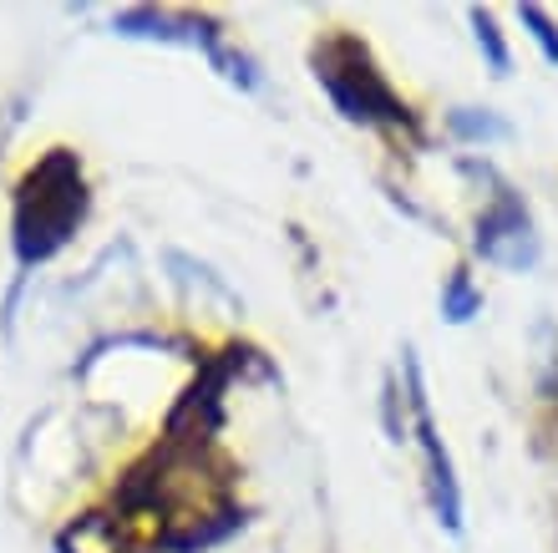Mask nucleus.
Segmentation results:
<instances>
[{"label":"nucleus","mask_w":558,"mask_h":553,"mask_svg":"<svg viewBox=\"0 0 558 553\" xmlns=\"http://www.w3.org/2000/svg\"><path fill=\"white\" fill-rule=\"evenodd\" d=\"M472 254L502 275H529L544 260V239H538V224H533L529 199L513 189V183H498L487 193V204L477 208L472 219Z\"/></svg>","instance_id":"3"},{"label":"nucleus","mask_w":558,"mask_h":553,"mask_svg":"<svg viewBox=\"0 0 558 553\" xmlns=\"http://www.w3.org/2000/svg\"><path fill=\"white\" fill-rule=\"evenodd\" d=\"M538 392H544V401H558V361L548 365V376H544V386H538Z\"/></svg>","instance_id":"10"},{"label":"nucleus","mask_w":558,"mask_h":553,"mask_svg":"<svg viewBox=\"0 0 558 553\" xmlns=\"http://www.w3.org/2000/svg\"><path fill=\"white\" fill-rule=\"evenodd\" d=\"M441 321L447 325H468V321H477L483 315V305H487V294H483V285L472 279V269L468 264H457V269H447V279H441Z\"/></svg>","instance_id":"7"},{"label":"nucleus","mask_w":558,"mask_h":553,"mask_svg":"<svg viewBox=\"0 0 558 553\" xmlns=\"http://www.w3.org/2000/svg\"><path fill=\"white\" fill-rule=\"evenodd\" d=\"M92 214V189L72 147H51L15 189L11 244L21 264H46L72 244V233Z\"/></svg>","instance_id":"1"},{"label":"nucleus","mask_w":558,"mask_h":553,"mask_svg":"<svg viewBox=\"0 0 558 553\" xmlns=\"http://www.w3.org/2000/svg\"><path fill=\"white\" fill-rule=\"evenodd\" d=\"M310 67H315V82L325 87V97L336 103V112L345 122L386 128V132H416L412 103L386 82V72L371 57V46L355 31H325L315 41V51H310Z\"/></svg>","instance_id":"2"},{"label":"nucleus","mask_w":558,"mask_h":553,"mask_svg":"<svg viewBox=\"0 0 558 553\" xmlns=\"http://www.w3.org/2000/svg\"><path fill=\"white\" fill-rule=\"evenodd\" d=\"M518 21H523V31L533 36V46H538V57L548 61V67H558V21L544 11V5H518Z\"/></svg>","instance_id":"9"},{"label":"nucleus","mask_w":558,"mask_h":553,"mask_svg":"<svg viewBox=\"0 0 558 553\" xmlns=\"http://www.w3.org/2000/svg\"><path fill=\"white\" fill-rule=\"evenodd\" d=\"M401 376H407V417H412L416 447H422L426 462V493H432V513L447 533H462V482H457L452 452L437 432V417H432V401H426V381H422V361L412 350L401 356Z\"/></svg>","instance_id":"4"},{"label":"nucleus","mask_w":558,"mask_h":553,"mask_svg":"<svg viewBox=\"0 0 558 553\" xmlns=\"http://www.w3.org/2000/svg\"><path fill=\"white\" fill-rule=\"evenodd\" d=\"M112 31L128 36V41L193 46V51H204V57H214L223 46V26L214 15H198V11H153V5H137V11L112 15Z\"/></svg>","instance_id":"5"},{"label":"nucleus","mask_w":558,"mask_h":553,"mask_svg":"<svg viewBox=\"0 0 558 553\" xmlns=\"http://www.w3.org/2000/svg\"><path fill=\"white\" fill-rule=\"evenodd\" d=\"M468 21H472V41H477V51H483L487 72H493V76H508V72H513V51H508V36H502L498 15L483 11V5H472Z\"/></svg>","instance_id":"8"},{"label":"nucleus","mask_w":558,"mask_h":553,"mask_svg":"<svg viewBox=\"0 0 558 553\" xmlns=\"http://www.w3.org/2000/svg\"><path fill=\"white\" fill-rule=\"evenodd\" d=\"M447 132L468 147H493V143H508V137H513V122L498 117L493 107H452V112H447Z\"/></svg>","instance_id":"6"}]
</instances>
